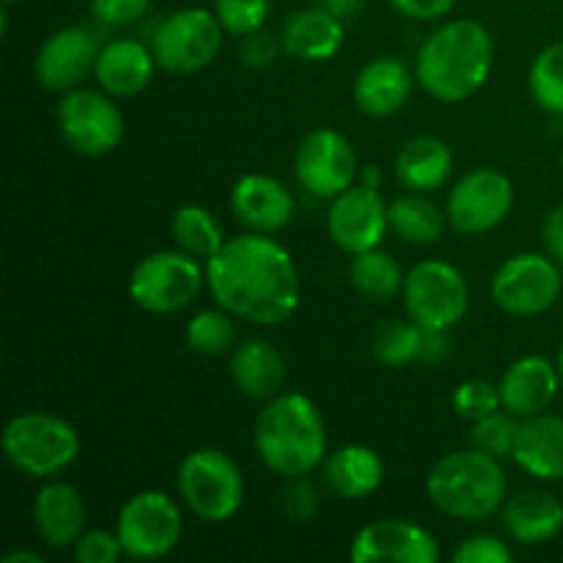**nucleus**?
<instances>
[{"mask_svg":"<svg viewBox=\"0 0 563 563\" xmlns=\"http://www.w3.org/2000/svg\"><path fill=\"white\" fill-rule=\"evenodd\" d=\"M203 267L214 302L242 322L278 328L300 308L302 286L295 258L269 234L231 236Z\"/></svg>","mask_w":563,"mask_h":563,"instance_id":"1","label":"nucleus"},{"mask_svg":"<svg viewBox=\"0 0 563 563\" xmlns=\"http://www.w3.org/2000/svg\"><path fill=\"white\" fill-rule=\"evenodd\" d=\"M495 64L493 33L476 20L443 22L423 38L416 77L429 97L445 104L465 102L487 86Z\"/></svg>","mask_w":563,"mask_h":563,"instance_id":"2","label":"nucleus"},{"mask_svg":"<svg viewBox=\"0 0 563 563\" xmlns=\"http://www.w3.org/2000/svg\"><path fill=\"white\" fill-rule=\"evenodd\" d=\"M253 445L258 460L278 476H308L328 460V427L322 410L306 394H278L264 401V410L258 412Z\"/></svg>","mask_w":563,"mask_h":563,"instance_id":"3","label":"nucleus"},{"mask_svg":"<svg viewBox=\"0 0 563 563\" xmlns=\"http://www.w3.org/2000/svg\"><path fill=\"white\" fill-rule=\"evenodd\" d=\"M506 493L509 482L500 460L478 449L451 451L427 473L429 500L440 515L454 520H487L495 511H504Z\"/></svg>","mask_w":563,"mask_h":563,"instance_id":"4","label":"nucleus"},{"mask_svg":"<svg viewBox=\"0 0 563 563\" xmlns=\"http://www.w3.org/2000/svg\"><path fill=\"white\" fill-rule=\"evenodd\" d=\"M3 456L14 471L31 478L60 476L80 456V434L66 418L55 412H20L3 429Z\"/></svg>","mask_w":563,"mask_h":563,"instance_id":"5","label":"nucleus"},{"mask_svg":"<svg viewBox=\"0 0 563 563\" xmlns=\"http://www.w3.org/2000/svg\"><path fill=\"white\" fill-rule=\"evenodd\" d=\"M176 489L187 509L203 522L231 520L245 500L240 465L220 449L190 451L176 471Z\"/></svg>","mask_w":563,"mask_h":563,"instance_id":"6","label":"nucleus"},{"mask_svg":"<svg viewBox=\"0 0 563 563\" xmlns=\"http://www.w3.org/2000/svg\"><path fill=\"white\" fill-rule=\"evenodd\" d=\"M207 284V267L196 256L179 251H157L135 264L130 275V297L148 313L185 311L198 300Z\"/></svg>","mask_w":563,"mask_h":563,"instance_id":"7","label":"nucleus"},{"mask_svg":"<svg viewBox=\"0 0 563 563\" xmlns=\"http://www.w3.org/2000/svg\"><path fill=\"white\" fill-rule=\"evenodd\" d=\"M407 317L427 330H454L471 308V286L460 267L443 258H423L405 275Z\"/></svg>","mask_w":563,"mask_h":563,"instance_id":"8","label":"nucleus"},{"mask_svg":"<svg viewBox=\"0 0 563 563\" xmlns=\"http://www.w3.org/2000/svg\"><path fill=\"white\" fill-rule=\"evenodd\" d=\"M223 25L212 9L187 5L157 25L152 38L159 69L170 75H196L218 58L223 47Z\"/></svg>","mask_w":563,"mask_h":563,"instance_id":"9","label":"nucleus"},{"mask_svg":"<svg viewBox=\"0 0 563 563\" xmlns=\"http://www.w3.org/2000/svg\"><path fill=\"white\" fill-rule=\"evenodd\" d=\"M108 91L93 88H75L60 93L55 119L58 132L71 152L82 157H104L115 152L124 137V113L113 102Z\"/></svg>","mask_w":563,"mask_h":563,"instance_id":"10","label":"nucleus"},{"mask_svg":"<svg viewBox=\"0 0 563 563\" xmlns=\"http://www.w3.org/2000/svg\"><path fill=\"white\" fill-rule=\"evenodd\" d=\"M185 520L181 509L163 489H143L135 493L119 511L115 533H119L124 553L137 561H157L174 553L181 542Z\"/></svg>","mask_w":563,"mask_h":563,"instance_id":"11","label":"nucleus"},{"mask_svg":"<svg viewBox=\"0 0 563 563\" xmlns=\"http://www.w3.org/2000/svg\"><path fill=\"white\" fill-rule=\"evenodd\" d=\"M493 300L509 317H542L563 291L561 264L548 253H517L493 275Z\"/></svg>","mask_w":563,"mask_h":563,"instance_id":"12","label":"nucleus"},{"mask_svg":"<svg viewBox=\"0 0 563 563\" xmlns=\"http://www.w3.org/2000/svg\"><path fill=\"white\" fill-rule=\"evenodd\" d=\"M515 207V181L498 168H473L451 187L445 214L451 229L482 236L498 229Z\"/></svg>","mask_w":563,"mask_h":563,"instance_id":"13","label":"nucleus"},{"mask_svg":"<svg viewBox=\"0 0 563 563\" xmlns=\"http://www.w3.org/2000/svg\"><path fill=\"white\" fill-rule=\"evenodd\" d=\"M295 174L302 190L333 201L335 196L357 185L361 165H357V154L346 135L330 130V126H319V130L308 132L297 146Z\"/></svg>","mask_w":563,"mask_h":563,"instance_id":"14","label":"nucleus"},{"mask_svg":"<svg viewBox=\"0 0 563 563\" xmlns=\"http://www.w3.org/2000/svg\"><path fill=\"white\" fill-rule=\"evenodd\" d=\"M99 42L88 27L66 25L49 33L36 49L33 75L44 91L66 93L80 88L93 75L99 58Z\"/></svg>","mask_w":563,"mask_h":563,"instance_id":"15","label":"nucleus"},{"mask_svg":"<svg viewBox=\"0 0 563 563\" xmlns=\"http://www.w3.org/2000/svg\"><path fill=\"white\" fill-rule=\"evenodd\" d=\"M388 231V203L383 201L377 187L357 181L330 201L328 234L335 247L350 256L379 247Z\"/></svg>","mask_w":563,"mask_h":563,"instance_id":"16","label":"nucleus"},{"mask_svg":"<svg viewBox=\"0 0 563 563\" xmlns=\"http://www.w3.org/2000/svg\"><path fill=\"white\" fill-rule=\"evenodd\" d=\"M352 563H434L438 539L412 520H374L355 533Z\"/></svg>","mask_w":563,"mask_h":563,"instance_id":"17","label":"nucleus"},{"mask_svg":"<svg viewBox=\"0 0 563 563\" xmlns=\"http://www.w3.org/2000/svg\"><path fill=\"white\" fill-rule=\"evenodd\" d=\"M231 212L247 231L275 234L295 218V196L275 176L245 174L231 190Z\"/></svg>","mask_w":563,"mask_h":563,"instance_id":"18","label":"nucleus"},{"mask_svg":"<svg viewBox=\"0 0 563 563\" xmlns=\"http://www.w3.org/2000/svg\"><path fill=\"white\" fill-rule=\"evenodd\" d=\"M500 405L515 418L548 412L563 388L559 366L544 355H522L511 363L498 383Z\"/></svg>","mask_w":563,"mask_h":563,"instance_id":"19","label":"nucleus"},{"mask_svg":"<svg viewBox=\"0 0 563 563\" xmlns=\"http://www.w3.org/2000/svg\"><path fill=\"white\" fill-rule=\"evenodd\" d=\"M88 509L82 495L71 484L49 478L33 498V528L47 548H75L88 531Z\"/></svg>","mask_w":563,"mask_h":563,"instance_id":"20","label":"nucleus"},{"mask_svg":"<svg viewBox=\"0 0 563 563\" xmlns=\"http://www.w3.org/2000/svg\"><path fill=\"white\" fill-rule=\"evenodd\" d=\"M412 82L416 77L405 60L396 55H377L357 71L352 97H355L361 113L372 115V119H390L407 104Z\"/></svg>","mask_w":563,"mask_h":563,"instance_id":"21","label":"nucleus"},{"mask_svg":"<svg viewBox=\"0 0 563 563\" xmlns=\"http://www.w3.org/2000/svg\"><path fill=\"white\" fill-rule=\"evenodd\" d=\"M154 66H157V58L152 47L137 38H113L99 49L93 77L110 97L130 99L152 82Z\"/></svg>","mask_w":563,"mask_h":563,"instance_id":"22","label":"nucleus"},{"mask_svg":"<svg viewBox=\"0 0 563 563\" xmlns=\"http://www.w3.org/2000/svg\"><path fill=\"white\" fill-rule=\"evenodd\" d=\"M511 460L537 482H563V418L550 412L522 418Z\"/></svg>","mask_w":563,"mask_h":563,"instance_id":"23","label":"nucleus"},{"mask_svg":"<svg viewBox=\"0 0 563 563\" xmlns=\"http://www.w3.org/2000/svg\"><path fill=\"white\" fill-rule=\"evenodd\" d=\"M344 20L333 11L313 5V9H300L286 20L280 31L284 53L291 55L302 64H322L339 55L344 47Z\"/></svg>","mask_w":563,"mask_h":563,"instance_id":"24","label":"nucleus"},{"mask_svg":"<svg viewBox=\"0 0 563 563\" xmlns=\"http://www.w3.org/2000/svg\"><path fill=\"white\" fill-rule=\"evenodd\" d=\"M236 390L253 401H269L284 394L286 357L264 339H247L234 346L229 363Z\"/></svg>","mask_w":563,"mask_h":563,"instance_id":"25","label":"nucleus"},{"mask_svg":"<svg viewBox=\"0 0 563 563\" xmlns=\"http://www.w3.org/2000/svg\"><path fill=\"white\" fill-rule=\"evenodd\" d=\"M504 526L517 544L539 548L563 531V504L548 489H522L504 504Z\"/></svg>","mask_w":563,"mask_h":563,"instance_id":"26","label":"nucleus"},{"mask_svg":"<svg viewBox=\"0 0 563 563\" xmlns=\"http://www.w3.org/2000/svg\"><path fill=\"white\" fill-rule=\"evenodd\" d=\"M324 484L344 500H363L385 482V462L372 445L350 443L335 449L322 462Z\"/></svg>","mask_w":563,"mask_h":563,"instance_id":"27","label":"nucleus"},{"mask_svg":"<svg viewBox=\"0 0 563 563\" xmlns=\"http://www.w3.org/2000/svg\"><path fill=\"white\" fill-rule=\"evenodd\" d=\"M454 152L438 135H416L396 154V179L412 192H434L451 179Z\"/></svg>","mask_w":563,"mask_h":563,"instance_id":"28","label":"nucleus"},{"mask_svg":"<svg viewBox=\"0 0 563 563\" xmlns=\"http://www.w3.org/2000/svg\"><path fill=\"white\" fill-rule=\"evenodd\" d=\"M388 223L390 231L410 245H434L443 240L449 214L423 192H410L388 203Z\"/></svg>","mask_w":563,"mask_h":563,"instance_id":"29","label":"nucleus"},{"mask_svg":"<svg viewBox=\"0 0 563 563\" xmlns=\"http://www.w3.org/2000/svg\"><path fill=\"white\" fill-rule=\"evenodd\" d=\"M170 234L176 247L203 262H209L225 245L223 225L201 203H181L170 218Z\"/></svg>","mask_w":563,"mask_h":563,"instance_id":"30","label":"nucleus"},{"mask_svg":"<svg viewBox=\"0 0 563 563\" xmlns=\"http://www.w3.org/2000/svg\"><path fill=\"white\" fill-rule=\"evenodd\" d=\"M405 275L407 273H401L399 262L390 253L379 251V247L357 253V256H352L350 264V280L355 291L374 302L394 300L396 295H401Z\"/></svg>","mask_w":563,"mask_h":563,"instance_id":"31","label":"nucleus"},{"mask_svg":"<svg viewBox=\"0 0 563 563\" xmlns=\"http://www.w3.org/2000/svg\"><path fill=\"white\" fill-rule=\"evenodd\" d=\"M427 330L412 319H385L372 335V355L385 368H405L421 361Z\"/></svg>","mask_w":563,"mask_h":563,"instance_id":"32","label":"nucleus"},{"mask_svg":"<svg viewBox=\"0 0 563 563\" xmlns=\"http://www.w3.org/2000/svg\"><path fill=\"white\" fill-rule=\"evenodd\" d=\"M234 319V313H229L225 308H207V311H198L196 317L187 322V346H190L192 352H198V355H225V352L234 350L236 344Z\"/></svg>","mask_w":563,"mask_h":563,"instance_id":"33","label":"nucleus"},{"mask_svg":"<svg viewBox=\"0 0 563 563\" xmlns=\"http://www.w3.org/2000/svg\"><path fill=\"white\" fill-rule=\"evenodd\" d=\"M531 97L542 110L563 115V42L550 44L533 58L528 71Z\"/></svg>","mask_w":563,"mask_h":563,"instance_id":"34","label":"nucleus"},{"mask_svg":"<svg viewBox=\"0 0 563 563\" xmlns=\"http://www.w3.org/2000/svg\"><path fill=\"white\" fill-rule=\"evenodd\" d=\"M517 429H520V418H515L506 410H498L493 416L482 418V421L471 423V443L473 449L484 451V454L506 460L515 451Z\"/></svg>","mask_w":563,"mask_h":563,"instance_id":"35","label":"nucleus"},{"mask_svg":"<svg viewBox=\"0 0 563 563\" xmlns=\"http://www.w3.org/2000/svg\"><path fill=\"white\" fill-rule=\"evenodd\" d=\"M451 405H454L456 416L467 423L482 421V418L504 410V405H500V388L495 383H489V379H465V383H460L454 396H451Z\"/></svg>","mask_w":563,"mask_h":563,"instance_id":"36","label":"nucleus"},{"mask_svg":"<svg viewBox=\"0 0 563 563\" xmlns=\"http://www.w3.org/2000/svg\"><path fill=\"white\" fill-rule=\"evenodd\" d=\"M212 11L225 33L242 38L264 27L269 16V0H212Z\"/></svg>","mask_w":563,"mask_h":563,"instance_id":"37","label":"nucleus"},{"mask_svg":"<svg viewBox=\"0 0 563 563\" xmlns=\"http://www.w3.org/2000/svg\"><path fill=\"white\" fill-rule=\"evenodd\" d=\"M454 563H511L515 553H511L509 544L504 542L495 533H476V537H467L465 542L456 544Z\"/></svg>","mask_w":563,"mask_h":563,"instance_id":"38","label":"nucleus"},{"mask_svg":"<svg viewBox=\"0 0 563 563\" xmlns=\"http://www.w3.org/2000/svg\"><path fill=\"white\" fill-rule=\"evenodd\" d=\"M124 555L119 533L102 531V528L86 531L75 544V559L80 563H119Z\"/></svg>","mask_w":563,"mask_h":563,"instance_id":"39","label":"nucleus"},{"mask_svg":"<svg viewBox=\"0 0 563 563\" xmlns=\"http://www.w3.org/2000/svg\"><path fill=\"white\" fill-rule=\"evenodd\" d=\"M280 49H284V42L278 36H273L269 31L258 27V31L247 33V36L240 38V60L251 69H264V66H273L278 60Z\"/></svg>","mask_w":563,"mask_h":563,"instance_id":"40","label":"nucleus"},{"mask_svg":"<svg viewBox=\"0 0 563 563\" xmlns=\"http://www.w3.org/2000/svg\"><path fill=\"white\" fill-rule=\"evenodd\" d=\"M152 0H91V14L108 27H126L141 20Z\"/></svg>","mask_w":563,"mask_h":563,"instance_id":"41","label":"nucleus"},{"mask_svg":"<svg viewBox=\"0 0 563 563\" xmlns=\"http://www.w3.org/2000/svg\"><path fill=\"white\" fill-rule=\"evenodd\" d=\"M284 509L291 520L306 522L317 515L319 509V493L311 482H306V476L289 478V487L284 489Z\"/></svg>","mask_w":563,"mask_h":563,"instance_id":"42","label":"nucleus"},{"mask_svg":"<svg viewBox=\"0 0 563 563\" xmlns=\"http://www.w3.org/2000/svg\"><path fill=\"white\" fill-rule=\"evenodd\" d=\"M399 14L410 16V20L418 22H434V20H443L454 11L456 0H390Z\"/></svg>","mask_w":563,"mask_h":563,"instance_id":"43","label":"nucleus"},{"mask_svg":"<svg viewBox=\"0 0 563 563\" xmlns=\"http://www.w3.org/2000/svg\"><path fill=\"white\" fill-rule=\"evenodd\" d=\"M542 245L553 262L563 267V201L555 203L542 223Z\"/></svg>","mask_w":563,"mask_h":563,"instance_id":"44","label":"nucleus"},{"mask_svg":"<svg viewBox=\"0 0 563 563\" xmlns=\"http://www.w3.org/2000/svg\"><path fill=\"white\" fill-rule=\"evenodd\" d=\"M427 330V328H423ZM451 352V341H449V330H427L423 335V355L421 363H440L445 361Z\"/></svg>","mask_w":563,"mask_h":563,"instance_id":"45","label":"nucleus"},{"mask_svg":"<svg viewBox=\"0 0 563 563\" xmlns=\"http://www.w3.org/2000/svg\"><path fill=\"white\" fill-rule=\"evenodd\" d=\"M317 5L333 11L341 20H352V16H357V11L363 9V0H317Z\"/></svg>","mask_w":563,"mask_h":563,"instance_id":"46","label":"nucleus"},{"mask_svg":"<svg viewBox=\"0 0 563 563\" xmlns=\"http://www.w3.org/2000/svg\"><path fill=\"white\" fill-rule=\"evenodd\" d=\"M357 181L366 187H377L379 190V185H383V168H379V165H366V168H361Z\"/></svg>","mask_w":563,"mask_h":563,"instance_id":"47","label":"nucleus"},{"mask_svg":"<svg viewBox=\"0 0 563 563\" xmlns=\"http://www.w3.org/2000/svg\"><path fill=\"white\" fill-rule=\"evenodd\" d=\"M3 563H44L38 553H27V550H14V553H5Z\"/></svg>","mask_w":563,"mask_h":563,"instance_id":"48","label":"nucleus"},{"mask_svg":"<svg viewBox=\"0 0 563 563\" xmlns=\"http://www.w3.org/2000/svg\"><path fill=\"white\" fill-rule=\"evenodd\" d=\"M555 366H559V377H561V385H563V346H561L559 357H555Z\"/></svg>","mask_w":563,"mask_h":563,"instance_id":"49","label":"nucleus"},{"mask_svg":"<svg viewBox=\"0 0 563 563\" xmlns=\"http://www.w3.org/2000/svg\"><path fill=\"white\" fill-rule=\"evenodd\" d=\"M11 3H20V0H3V5H11Z\"/></svg>","mask_w":563,"mask_h":563,"instance_id":"50","label":"nucleus"},{"mask_svg":"<svg viewBox=\"0 0 563 563\" xmlns=\"http://www.w3.org/2000/svg\"><path fill=\"white\" fill-rule=\"evenodd\" d=\"M561 168H563V152H561Z\"/></svg>","mask_w":563,"mask_h":563,"instance_id":"51","label":"nucleus"}]
</instances>
